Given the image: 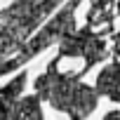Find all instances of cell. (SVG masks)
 Here are the masks:
<instances>
[{
    "label": "cell",
    "instance_id": "4",
    "mask_svg": "<svg viewBox=\"0 0 120 120\" xmlns=\"http://www.w3.org/2000/svg\"><path fill=\"white\" fill-rule=\"evenodd\" d=\"M97 94L108 97L111 101L120 104V61L106 66L97 78Z\"/></svg>",
    "mask_w": 120,
    "mask_h": 120
},
{
    "label": "cell",
    "instance_id": "2",
    "mask_svg": "<svg viewBox=\"0 0 120 120\" xmlns=\"http://www.w3.org/2000/svg\"><path fill=\"white\" fill-rule=\"evenodd\" d=\"M106 54H108V52H106L104 40L97 38V35L90 31V26L68 33L61 42H59V59H61V56H82V59H85V68L80 71L82 75H85L94 64H99L101 59H106Z\"/></svg>",
    "mask_w": 120,
    "mask_h": 120
},
{
    "label": "cell",
    "instance_id": "3",
    "mask_svg": "<svg viewBox=\"0 0 120 120\" xmlns=\"http://www.w3.org/2000/svg\"><path fill=\"white\" fill-rule=\"evenodd\" d=\"M26 73L17 75L5 90H0V120H42L40 97H28L17 101V94L24 90Z\"/></svg>",
    "mask_w": 120,
    "mask_h": 120
},
{
    "label": "cell",
    "instance_id": "1",
    "mask_svg": "<svg viewBox=\"0 0 120 120\" xmlns=\"http://www.w3.org/2000/svg\"><path fill=\"white\" fill-rule=\"evenodd\" d=\"M82 73H59V56L47 66V71L38 78L35 90L38 97L49 101L56 111L66 113L71 120H85L99 104L97 90L80 82Z\"/></svg>",
    "mask_w": 120,
    "mask_h": 120
},
{
    "label": "cell",
    "instance_id": "5",
    "mask_svg": "<svg viewBox=\"0 0 120 120\" xmlns=\"http://www.w3.org/2000/svg\"><path fill=\"white\" fill-rule=\"evenodd\" d=\"M104 120H120V108H115V111L106 113V115H104Z\"/></svg>",
    "mask_w": 120,
    "mask_h": 120
}]
</instances>
